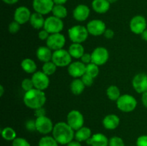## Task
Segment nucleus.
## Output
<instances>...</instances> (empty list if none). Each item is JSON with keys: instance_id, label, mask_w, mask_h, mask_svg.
I'll list each match as a JSON object with an SVG mask.
<instances>
[{"instance_id": "obj_32", "label": "nucleus", "mask_w": 147, "mask_h": 146, "mask_svg": "<svg viewBox=\"0 0 147 146\" xmlns=\"http://www.w3.org/2000/svg\"><path fill=\"white\" fill-rule=\"evenodd\" d=\"M57 68V65H56L53 61H50L43 64L42 71L45 74H47V75L50 76L53 75V74H54L55 73Z\"/></svg>"}, {"instance_id": "obj_7", "label": "nucleus", "mask_w": 147, "mask_h": 146, "mask_svg": "<svg viewBox=\"0 0 147 146\" xmlns=\"http://www.w3.org/2000/svg\"><path fill=\"white\" fill-rule=\"evenodd\" d=\"M66 123L75 130H79L84 125V117L80 111L77 110H73L69 112L66 117Z\"/></svg>"}, {"instance_id": "obj_19", "label": "nucleus", "mask_w": 147, "mask_h": 146, "mask_svg": "<svg viewBox=\"0 0 147 146\" xmlns=\"http://www.w3.org/2000/svg\"><path fill=\"white\" fill-rule=\"evenodd\" d=\"M86 143L90 146H109V139L103 133H98L93 134Z\"/></svg>"}, {"instance_id": "obj_37", "label": "nucleus", "mask_w": 147, "mask_h": 146, "mask_svg": "<svg viewBox=\"0 0 147 146\" xmlns=\"http://www.w3.org/2000/svg\"><path fill=\"white\" fill-rule=\"evenodd\" d=\"M11 146H31L30 143L23 137H17L14 139L11 143Z\"/></svg>"}, {"instance_id": "obj_45", "label": "nucleus", "mask_w": 147, "mask_h": 146, "mask_svg": "<svg viewBox=\"0 0 147 146\" xmlns=\"http://www.w3.org/2000/svg\"><path fill=\"white\" fill-rule=\"evenodd\" d=\"M141 100H142V104L146 108H147V91L144 92L143 94H142V98H141Z\"/></svg>"}, {"instance_id": "obj_10", "label": "nucleus", "mask_w": 147, "mask_h": 146, "mask_svg": "<svg viewBox=\"0 0 147 146\" xmlns=\"http://www.w3.org/2000/svg\"><path fill=\"white\" fill-rule=\"evenodd\" d=\"M130 30L135 34H142L147 29L146 18L142 15H136L132 17L129 23Z\"/></svg>"}, {"instance_id": "obj_43", "label": "nucleus", "mask_w": 147, "mask_h": 146, "mask_svg": "<svg viewBox=\"0 0 147 146\" xmlns=\"http://www.w3.org/2000/svg\"><path fill=\"white\" fill-rule=\"evenodd\" d=\"M34 115H35L36 118H37V117H43V116H45L46 110H45V109L43 107L36 109V110H34Z\"/></svg>"}, {"instance_id": "obj_9", "label": "nucleus", "mask_w": 147, "mask_h": 146, "mask_svg": "<svg viewBox=\"0 0 147 146\" xmlns=\"http://www.w3.org/2000/svg\"><path fill=\"white\" fill-rule=\"evenodd\" d=\"M65 37L61 33L50 34L48 39L46 40V44H47L46 46H47L53 51L63 49L64 46L65 45Z\"/></svg>"}, {"instance_id": "obj_47", "label": "nucleus", "mask_w": 147, "mask_h": 146, "mask_svg": "<svg viewBox=\"0 0 147 146\" xmlns=\"http://www.w3.org/2000/svg\"><path fill=\"white\" fill-rule=\"evenodd\" d=\"M5 4H9V5H11V4H14L18 2L19 0H1Z\"/></svg>"}, {"instance_id": "obj_15", "label": "nucleus", "mask_w": 147, "mask_h": 146, "mask_svg": "<svg viewBox=\"0 0 147 146\" xmlns=\"http://www.w3.org/2000/svg\"><path fill=\"white\" fill-rule=\"evenodd\" d=\"M132 86L135 91L139 94H143L147 91V74L141 72L134 77Z\"/></svg>"}, {"instance_id": "obj_49", "label": "nucleus", "mask_w": 147, "mask_h": 146, "mask_svg": "<svg viewBox=\"0 0 147 146\" xmlns=\"http://www.w3.org/2000/svg\"><path fill=\"white\" fill-rule=\"evenodd\" d=\"M141 37H142V40L147 42V29H145L144 31H143V33L141 34Z\"/></svg>"}, {"instance_id": "obj_24", "label": "nucleus", "mask_w": 147, "mask_h": 146, "mask_svg": "<svg viewBox=\"0 0 147 146\" xmlns=\"http://www.w3.org/2000/svg\"><path fill=\"white\" fill-rule=\"evenodd\" d=\"M92 131L89 127H82L79 130H76L75 133V140H78L79 142H86L88 139L91 137Z\"/></svg>"}, {"instance_id": "obj_5", "label": "nucleus", "mask_w": 147, "mask_h": 146, "mask_svg": "<svg viewBox=\"0 0 147 146\" xmlns=\"http://www.w3.org/2000/svg\"><path fill=\"white\" fill-rule=\"evenodd\" d=\"M52 61L57 65V67H68L72 62V57L68 50L60 49L53 51Z\"/></svg>"}, {"instance_id": "obj_30", "label": "nucleus", "mask_w": 147, "mask_h": 146, "mask_svg": "<svg viewBox=\"0 0 147 146\" xmlns=\"http://www.w3.org/2000/svg\"><path fill=\"white\" fill-rule=\"evenodd\" d=\"M1 135L3 139L7 141H13L17 138V133L11 127H6L1 130Z\"/></svg>"}, {"instance_id": "obj_20", "label": "nucleus", "mask_w": 147, "mask_h": 146, "mask_svg": "<svg viewBox=\"0 0 147 146\" xmlns=\"http://www.w3.org/2000/svg\"><path fill=\"white\" fill-rule=\"evenodd\" d=\"M120 122V118L117 115L109 114L105 116L102 121V124L106 130H113L119 127Z\"/></svg>"}, {"instance_id": "obj_42", "label": "nucleus", "mask_w": 147, "mask_h": 146, "mask_svg": "<svg viewBox=\"0 0 147 146\" xmlns=\"http://www.w3.org/2000/svg\"><path fill=\"white\" fill-rule=\"evenodd\" d=\"M80 61L83 63H84L86 65L90 64L92 62V57H91V54H89V53H84L83 56L80 58Z\"/></svg>"}, {"instance_id": "obj_22", "label": "nucleus", "mask_w": 147, "mask_h": 146, "mask_svg": "<svg viewBox=\"0 0 147 146\" xmlns=\"http://www.w3.org/2000/svg\"><path fill=\"white\" fill-rule=\"evenodd\" d=\"M92 9L98 14H105L110 9L111 4L108 0H93Z\"/></svg>"}, {"instance_id": "obj_11", "label": "nucleus", "mask_w": 147, "mask_h": 146, "mask_svg": "<svg viewBox=\"0 0 147 146\" xmlns=\"http://www.w3.org/2000/svg\"><path fill=\"white\" fill-rule=\"evenodd\" d=\"M89 34L94 37L103 35L106 28V25L103 21L101 19H92L88 21L86 25Z\"/></svg>"}, {"instance_id": "obj_36", "label": "nucleus", "mask_w": 147, "mask_h": 146, "mask_svg": "<svg viewBox=\"0 0 147 146\" xmlns=\"http://www.w3.org/2000/svg\"><path fill=\"white\" fill-rule=\"evenodd\" d=\"M20 26L21 24H19L17 21H12L9 23V27H8V30H9V32L11 34H17L20 29Z\"/></svg>"}, {"instance_id": "obj_25", "label": "nucleus", "mask_w": 147, "mask_h": 146, "mask_svg": "<svg viewBox=\"0 0 147 146\" xmlns=\"http://www.w3.org/2000/svg\"><path fill=\"white\" fill-rule=\"evenodd\" d=\"M72 58L80 59L85 53L84 47L80 43H72L68 49Z\"/></svg>"}, {"instance_id": "obj_8", "label": "nucleus", "mask_w": 147, "mask_h": 146, "mask_svg": "<svg viewBox=\"0 0 147 146\" xmlns=\"http://www.w3.org/2000/svg\"><path fill=\"white\" fill-rule=\"evenodd\" d=\"M36 130L39 133L42 135H47L52 133L54 128L53 121L50 117L47 116L37 117L35 119Z\"/></svg>"}, {"instance_id": "obj_2", "label": "nucleus", "mask_w": 147, "mask_h": 146, "mask_svg": "<svg viewBox=\"0 0 147 146\" xmlns=\"http://www.w3.org/2000/svg\"><path fill=\"white\" fill-rule=\"evenodd\" d=\"M46 100L47 97L45 92L35 88L26 92L23 97V102L26 107L33 110L44 107Z\"/></svg>"}, {"instance_id": "obj_35", "label": "nucleus", "mask_w": 147, "mask_h": 146, "mask_svg": "<svg viewBox=\"0 0 147 146\" xmlns=\"http://www.w3.org/2000/svg\"><path fill=\"white\" fill-rule=\"evenodd\" d=\"M109 146H126L124 141L119 136H113L109 139Z\"/></svg>"}, {"instance_id": "obj_16", "label": "nucleus", "mask_w": 147, "mask_h": 146, "mask_svg": "<svg viewBox=\"0 0 147 146\" xmlns=\"http://www.w3.org/2000/svg\"><path fill=\"white\" fill-rule=\"evenodd\" d=\"M86 65L81 61L73 62L67 67V72L73 78H81L86 74Z\"/></svg>"}, {"instance_id": "obj_12", "label": "nucleus", "mask_w": 147, "mask_h": 146, "mask_svg": "<svg viewBox=\"0 0 147 146\" xmlns=\"http://www.w3.org/2000/svg\"><path fill=\"white\" fill-rule=\"evenodd\" d=\"M32 80L34 84V87L40 90H45L50 85L49 76L45 74L42 71H37L32 74Z\"/></svg>"}, {"instance_id": "obj_33", "label": "nucleus", "mask_w": 147, "mask_h": 146, "mask_svg": "<svg viewBox=\"0 0 147 146\" xmlns=\"http://www.w3.org/2000/svg\"><path fill=\"white\" fill-rule=\"evenodd\" d=\"M99 66L94 63L91 62L86 65V74H88L89 76L92 77L93 78H96L98 77L99 74Z\"/></svg>"}, {"instance_id": "obj_31", "label": "nucleus", "mask_w": 147, "mask_h": 146, "mask_svg": "<svg viewBox=\"0 0 147 146\" xmlns=\"http://www.w3.org/2000/svg\"><path fill=\"white\" fill-rule=\"evenodd\" d=\"M59 143L53 136L45 135L42 137L38 142V146H58Z\"/></svg>"}, {"instance_id": "obj_4", "label": "nucleus", "mask_w": 147, "mask_h": 146, "mask_svg": "<svg viewBox=\"0 0 147 146\" xmlns=\"http://www.w3.org/2000/svg\"><path fill=\"white\" fill-rule=\"evenodd\" d=\"M116 102L118 109L123 113H131L137 107L136 99L129 94H121Z\"/></svg>"}, {"instance_id": "obj_1", "label": "nucleus", "mask_w": 147, "mask_h": 146, "mask_svg": "<svg viewBox=\"0 0 147 146\" xmlns=\"http://www.w3.org/2000/svg\"><path fill=\"white\" fill-rule=\"evenodd\" d=\"M52 133L60 145H67L75 139V130L65 122H58L55 124Z\"/></svg>"}, {"instance_id": "obj_46", "label": "nucleus", "mask_w": 147, "mask_h": 146, "mask_svg": "<svg viewBox=\"0 0 147 146\" xmlns=\"http://www.w3.org/2000/svg\"><path fill=\"white\" fill-rule=\"evenodd\" d=\"M67 146H82L81 143H80V142L78 141V140H72L71 142H70V143H68L67 145H66Z\"/></svg>"}, {"instance_id": "obj_27", "label": "nucleus", "mask_w": 147, "mask_h": 146, "mask_svg": "<svg viewBox=\"0 0 147 146\" xmlns=\"http://www.w3.org/2000/svg\"><path fill=\"white\" fill-rule=\"evenodd\" d=\"M21 67L25 72L28 74H34L37 72V64L35 62L30 58H25L21 62Z\"/></svg>"}, {"instance_id": "obj_13", "label": "nucleus", "mask_w": 147, "mask_h": 146, "mask_svg": "<svg viewBox=\"0 0 147 146\" xmlns=\"http://www.w3.org/2000/svg\"><path fill=\"white\" fill-rule=\"evenodd\" d=\"M92 62L101 66L106 64L109 59V52L106 47H98L91 53Z\"/></svg>"}, {"instance_id": "obj_52", "label": "nucleus", "mask_w": 147, "mask_h": 146, "mask_svg": "<svg viewBox=\"0 0 147 146\" xmlns=\"http://www.w3.org/2000/svg\"><path fill=\"white\" fill-rule=\"evenodd\" d=\"M88 146H90V145H88Z\"/></svg>"}, {"instance_id": "obj_34", "label": "nucleus", "mask_w": 147, "mask_h": 146, "mask_svg": "<svg viewBox=\"0 0 147 146\" xmlns=\"http://www.w3.org/2000/svg\"><path fill=\"white\" fill-rule=\"evenodd\" d=\"M21 87L22 88V90L24 92L30 91V90H32L34 87V84H33V82L32 80V78H25L22 81L21 83Z\"/></svg>"}, {"instance_id": "obj_6", "label": "nucleus", "mask_w": 147, "mask_h": 146, "mask_svg": "<svg viewBox=\"0 0 147 146\" xmlns=\"http://www.w3.org/2000/svg\"><path fill=\"white\" fill-rule=\"evenodd\" d=\"M64 28V23L63 19L55 16H50L45 19L44 29L48 31L50 34L60 33Z\"/></svg>"}, {"instance_id": "obj_26", "label": "nucleus", "mask_w": 147, "mask_h": 146, "mask_svg": "<svg viewBox=\"0 0 147 146\" xmlns=\"http://www.w3.org/2000/svg\"><path fill=\"white\" fill-rule=\"evenodd\" d=\"M70 91L75 95H79L82 94L86 88V85L82 81L81 78H75L71 82L70 85Z\"/></svg>"}, {"instance_id": "obj_23", "label": "nucleus", "mask_w": 147, "mask_h": 146, "mask_svg": "<svg viewBox=\"0 0 147 146\" xmlns=\"http://www.w3.org/2000/svg\"><path fill=\"white\" fill-rule=\"evenodd\" d=\"M43 16L44 15L40 14V13L35 12V11L32 14L29 22L30 23V25H31L34 29L40 30L41 29L44 28L45 19L44 18Z\"/></svg>"}, {"instance_id": "obj_3", "label": "nucleus", "mask_w": 147, "mask_h": 146, "mask_svg": "<svg viewBox=\"0 0 147 146\" xmlns=\"http://www.w3.org/2000/svg\"><path fill=\"white\" fill-rule=\"evenodd\" d=\"M89 35L86 27L80 24L74 25L68 29V37L73 43L82 44L86 41Z\"/></svg>"}, {"instance_id": "obj_14", "label": "nucleus", "mask_w": 147, "mask_h": 146, "mask_svg": "<svg viewBox=\"0 0 147 146\" xmlns=\"http://www.w3.org/2000/svg\"><path fill=\"white\" fill-rule=\"evenodd\" d=\"M55 6L53 0H33L32 7L35 12L46 15L52 12Z\"/></svg>"}, {"instance_id": "obj_41", "label": "nucleus", "mask_w": 147, "mask_h": 146, "mask_svg": "<svg viewBox=\"0 0 147 146\" xmlns=\"http://www.w3.org/2000/svg\"><path fill=\"white\" fill-rule=\"evenodd\" d=\"M50 34L48 31L42 29L40 30V31L38 32V38L42 41H46L48 39Z\"/></svg>"}, {"instance_id": "obj_40", "label": "nucleus", "mask_w": 147, "mask_h": 146, "mask_svg": "<svg viewBox=\"0 0 147 146\" xmlns=\"http://www.w3.org/2000/svg\"><path fill=\"white\" fill-rule=\"evenodd\" d=\"M136 146H147V135L139 136L136 140Z\"/></svg>"}, {"instance_id": "obj_17", "label": "nucleus", "mask_w": 147, "mask_h": 146, "mask_svg": "<svg viewBox=\"0 0 147 146\" xmlns=\"http://www.w3.org/2000/svg\"><path fill=\"white\" fill-rule=\"evenodd\" d=\"M31 15V11L27 7L20 6L17 7L14 11V20L22 25L30 21Z\"/></svg>"}, {"instance_id": "obj_29", "label": "nucleus", "mask_w": 147, "mask_h": 146, "mask_svg": "<svg viewBox=\"0 0 147 146\" xmlns=\"http://www.w3.org/2000/svg\"><path fill=\"white\" fill-rule=\"evenodd\" d=\"M52 13L53 16L63 19L67 16V9L63 4H55Z\"/></svg>"}, {"instance_id": "obj_38", "label": "nucleus", "mask_w": 147, "mask_h": 146, "mask_svg": "<svg viewBox=\"0 0 147 146\" xmlns=\"http://www.w3.org/2000/svg\"><path fill=\"white\" fill-rule=\"evenodd\" d=\"M25 128L29 132L37 131L36 130L35 120H28L25 123Z\"/></svg>"}, {"instance_id": "obj_39", "label": "nucleus", "mask_w": 147, "mask_h": 146, "mask_svg": "<svg viewBox=\"0 0 147 146\" xmlns=\"http://www.w3.org/2000/svg\"><path fill=\"white\" fill-rule=\"evenodd\" d=\"M81 80L84 83L85 85H86V87H90L93 84V82H94V78H93V77H90L87 74H85L81 77Z\"/></svg>"}, {"instance_id": "obj_44", "label": "nucleus", "mask_w": 147, "mask_h": 146, "mask_svg": "<svg viewBox=\"0 0 147 146\" xmlns=\"http://www.w3.org/2000/svg\"><path fill=\"white\" fill-rule=\"evenodd\" d=\"M114 35V31L113 29H106L104 34H103V36H104L105 38L108 39V40H111V39H113Z\"/></svg>"}, {"instance_id": "obj_21", "label": "nucleus", "mask_w": 147, "mask_h": 146, "mask_svg": "<svg viewBox=\"0 0 147 146\" xmlns=\"http://www.w3.org/2000/svg\"><path fill=\"white\" fill-rule=\"evenodd\" d=\"M53 50H50L47 46H41L38 47L36 51V56L40 62L43 63L52 61Z\"/></svg>"}, {"instance_id": "obj_18", "label": "nucleus", "mask_w": 147, "mask_h": 146, "mask_svg": "<svg viewBox=\"0 0 147 146\" xmlns=\"http://www.w3.org/2000/svg\"><path fill=\"white\" fill-rule=\"evenodd\" d=\"M90 9L86 4H78L73 11V17L76 21H84L90 16Z\"/></svg>"}, {"instance_id": "obj_48", "label": "nucleus", "mask_w": 147, "mask_h": 146, "mask_svg": "<svg viewBox=\"0 0 147 146\" xmlns=\"http://www.w3.org/2000/svg\"><path fill=\"white\" fill-rule=\"evenodd\" d=\"M55 4H63L64 5L68 0H53Z\"/></svg>"}, {"instance_id": "obj_50", "label": "nucleus", "mask_w": 147, "mask_h": 146, "mask_svg": "<svg viewBox=\"0 0 147 146\" xmlns=\"http://www.w3.org/2000/svg\"><path fill=\"white\" fill-rule=\"evenodd\" d=\"M4 87H3L2 84H1V85H0V97H2L3 94H4Z\"/></svg>"}, {"instance_id": "obj_51", "label": "nucleus", "mask_w": 147, "mask_h": 146, "mask_svg": "<svg viewBox=\"0 0 147 146\" xmlns=\"http://www.w3.org/2000/svg\"><path fill=\"white\" fill-rule=\"evenodd\" d=\"M108 1L110 2V4H113V3H116V1H118V0H108Z\"/></svg>"}, {"instance_id": "obj_28", "label": "nucleus", "mask_w": 147, "mask_h": 146, "mask_svg": "<svg viewBox=\"0 0 147 146\" xmlns=\"http://www.w3.org/2000/svg\"><path fill=\"white\" fill-rule=\"evenodd\" d=\"M106 95L110 100L116 102L121 95L120 89L116 85L109 86L106 90Z\"/></svg>"}]
</instances>
